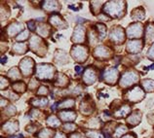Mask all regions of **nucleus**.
Masks as SVG:
<instances>
[{
  "mask_svg": "<svg viewBox=\"0 0 154 138\" xmlns=\"http://www.w3.org/2000/svg\"><path fill=\"white\" fill-rule=\"evenodd\" d=\"M126 4L123 1L107 2L104 5V12L113 18H121L125 13Z\"/></svg>",
  "mask_w": 154,
  "mask_h": 138,
  "instance_id": "nucleus-1",
  "label": "nucleus"
},
{
  "mask_svg": "<svg viewBox=\"0 0 154 138\" xmlns=\"http://www.w3.org/2000/svg\"><path fill=\"white\" fill-rule=\"evenodd\" d=\"M55 67L52 64H39L36 69V76L40 80H50L55 75Z\"/></svg>",
  "mask_w": 154,
  "mask_h": 138,
  "instance_id": "nucleus-2",
  "label": "nucleus"
},
{
  "mask_svg": "<svg viewBox=\"0 0 154 138\" xmlns=\"http://www.w3.org/2000/svg\"><path fill=\"white\" fill-rule=\"evenodd\" d=\"M71 55L73 58L79 62H83L86 60L88 56V49L85 46H74L71 50Z\"/></svg>",
  "mask_w": 154,
  "mask_h": 138,
  "instance_id": "nucleus-3",
  "label": "nucleus"
},
{
  "mask_svg": "<svg viewBox=\"0 0 154 138\" xmlns=\"http://www.w3.org/2000/svg\"><path fill=\"white\" fill-rule=\"evenodd\" d=\"M137 81H139V75L136 72H126L123 74L119 84L122 88H128L136 84Z\"/></svg>",
  "mask_w": 154,
  "mask_h": 138,
  "instance_id": "nucleus-4",
  "label": "nucleus"
},
{
  "mask_svg": "<svg viewBox=\"0 0 154 138\" xmlns=\"http://www.w3.org/2000/svg\"><path fill=\"white\" fill-rule=\"evenodd\" d=\"M126 98L131 102H137L144 98V92L140 87L133 88L132 90L128 91Z\"/></svg>",
  "mask_w": 154,
  "mask_h": 138,
  "instance_id": "nucleus-5",
  "label": "nucleus"
},
{
  "mask_svg": "<svg viewBox=\"0 0 154 138\" xmlns=\"http://www.w3.org/2000/svg\"><path fill=\"white\" fill-rule=\"evenodd\" d=\"M118 76H119V73H118V70H117V68L111 67L103 72V74L102 75V78L106 83L110 85H114L116 83L117 79H118Z\"/></svg>",
  "mask_w": 154,
  "mask_h": 138,
  "instance_id": "nucleus-6",
  "label": "nucleus"
},
{
  "mask_svg": "<svg viewBox=\"0 0 154 138\" xmlns=\"http://www.w3.org/2000/svg\"><path fill=\"white\" fill-rule=\"evenodd\" d=\"M109 39L114 43H122L125 40V32L122 27L116 26L112 28L109 34Z\"/></svg>",
  "mask_w": 154,
  "mask_h": 138,
  "instance_id": "nucleus-7",
  "label": "nucleus"
},
{
  "mask_svg": "<svg viewBox=\"0 0 154 138\" xmlns=\"http://www.w3.org/2000/svg\"><path fill=\"white\" fill-rule=\"evenodd\" d=\"M127 36L130 38H140L143 35V26L140 23L131 24L127 28Z\"/></svg>",
  "mask_w": 154,
  "mask_h": 138,
  "instance_id": "nucleus-8",
  "label": "nucleus"
},
{
  "mask_svg": "<svg viewBox=\"0 0 154 138\" xmlns=\"http://www.w3.org/2000/svg\"><path fill=\"white\" fill-rule=\"evenodd\" d=\"M33 59H31L30 58H26L22 60L20 63V67H21L23 75L28 76L31 74V72L33 71Z\"/></svg>",
  "mask_w": 154,
  "mask_h": 138,
  "instance_id": "nucleus-9",
  "label": "nucleus"
},
{
  "mask_svg": "<svg viewBox=\"0 0 154 138\" xmlns=\"http://www.w3.org/2000/svg\"><path fill=\"white\" fill-rule=\"evenodd\" d=\"M83 81L86 85H92L97 81V73L93 67H88L83 75Z\"/></svg>",
  "mask_w": 154,
  "mask_h": 138,
  "instance_id": "nucleus-10",
  "label": "nucleus"
},
{
  "mask_svg": "<svg viewBox=\"0 0 154 138\" xmlns=\"http://www.w3.org/2000/svg\"><path fill=\"white\" fill-rule=\"evenodd\" d=\"M72 41L74 43H82L85 40V28L82 26H78L73 32L72 35Z\"/></svg>",
  "mask_w": 154,
  "mask_h": 138,
  "instance_id": "nucleus-11",
  "label": "nucleus"
},
{
  "mask_svg": "<svg viewBox=\"0 0 154 138\" xmlns=\"http://www.w3.org/2000/svg\"><path fill=\"white\" fill-rule=\"evenodd\" d=\"M111 55V52L108 48L104 46H100L94 52V56L99 58H108Z\"/></svg>",
  "mask_w": 154,
  "mask_h": 138,
  "instance_id": "nucleus-12",
  "label": "nucleus"
},
{
  "mask_svg": "<svg viewBox=\"0 0 154 138\" xmlns=\"http://www.w3.org/2000/svg\"><path fill=\"white\" fill-rule=\"evenodd\" d=\"M127 50L130 52H139L141 48H143V43L140 40H134V41H129L127 43Z\"/></svg>",
  "mask_w": 154,
  "mask_h": 138,
  "instance_id": "nucleus-13",
  "label": "nucleus"
},
{
  "mask_svg": "<svg viewBox=\"0 0 154 138\" xmlns=\"http://www.w3.org/2000/svg\"><path fill=\"white\" fill-rule=\"evenodd\" d=\"M42 45H43V41L41 39H40L39 37H37V36H32L31 39H30V47L31 49L33 50L35 52H37L36 51L39 50L40 51V49L41 50H43L44 52H46V50H44V49H42Z\"/></svg>",
  "mask_w": 154,
  "mask_h": 138,
  "instance_id": "nucleus-14",
  "label": "nucleus"
},
{
  "mask_svg": "<svg viewBox=\"0 0 154 138\" xmlns=\"http://www.w3.org/2000/svg\"><path fill=\"white\" fill-rule=\"evenodd\" d=\"M50 23L52 26H57L59 28H63V27H66V22L63 21V20L60 17L59 15H54L52 16L50 18Z\"/></svg>",
  "mask_w": 154,
  "mask_h": 138,
  "instance_id": "nucleus-15",
  "label": "nucleus"
},
{
  "mask_svg": "<svg viewBox=\"0 0 154 138\" xmlns=\"http://www.w3.org/2000/svg\"><path fill=\"white\" fill-rule=\"evenodd\" d=\"M141 113L140 111H135L133 114L128 118L127 120V123L130 125H137L140 123V120H141Z\"/></svg>",
  "mask_w": 154,
  "mask_h": 138,
  "instance_id": "nucleus-16",
  "label": "nucleus"
},
{
  "mask_svg": "<svg viewBox=\"0 0 154 138\" xmlns=\"http://www.w3.org/2000/svg\"><path fill=\"white\" fill-rule=\"evenodd\" d=\"M60 118L64 122H72L76 119V114L73 111H63L60 112Z\"/></svg>",
  "mask_w": 154,
  "mask_h": 138,
  "instance_id": "nucleus-17",
  "label": "nucleus"
},
{
  "mask_svg": "<svg viewBox=\"0 0 154 138\" xmlns=\"http://www.w3.org/2000/svg\"><path fill=\"white\" fill-rule=\"evenodd\" d=\"M18 122H7V123L3 125V129L7 133H13L16 130H18Z\"/></svg>",
  "mask_w": 154,
  "mask_h": 138,
  "instance_id": "nucleus-18",
  "label": "nucleus"
},
{
  "mask_svg": "<svg viewBox=\"0 0 154 138\" xmlns=\"http://www.w3.org/2000/svg\"><path fill=\"white\" fill-rule=\"evenodd\" d=\"M22 29H23V24L19 23V22L12 23L11 26L8 27V35L13 36L15 34H17L18 32H20Z\"/></svg>",
  "mask_w": 154,
  "mask_h": 138,
  "instance_id": "nucleus-19",
  "label": "nucleus"
},
{
  "mask_svg": "<svg viewBox=\"0 0 154 138\" xmlns=\"http://www.w3.org/2000/svg\"><path fill=\"white\" fill-rule=\"evenodd\" d=\"M43 8L45 10H47L48 12H53V11H56L58 10L60 8V5L58 2H55V1H46V2H43L42 4Z\"/></svg>",
  "mask_w": 154,
  "mask_h": 138,
  "instance_id": "nucleus-20",
  "label": "nucleus"
},
{
  "mask_svg": "<svg viewBox=\"0 0 154 138\" xmlns=\"http://www.w3.org/2000/svg\"><path fill=\"white\" fill-rule=\"evenodd\" d=\"M130 112H131V107L129 105H124V106H121L119 109H117L115 112V116L119 118L126 117Z\"/></svg>",
  "mask_w": 154,
  "mask_h": 138,
  "instance_id": "nucleus-21",
  "label": "nucleus"
},
{
  "mask_svg": "<svg viewBox=\"0 0 154 138\" xmlns=\"http://www.w3.org/2000/svg\"><path fill=\"white\" fill-rule=\"evenodd\" d=\"M145 39L148 43H151L154 40V24H147L146 32H145Z\"/></svg>",
  "mask_w": 154,
  "mask_h": 138,
  "instance_id": "nucleus-22",
  "label": "nucleus"
},
{
  "mask_svg": "<svg viewBox=\"0 0 154 138\" xmlns=\"http://www.w3.org/2000/svg\"><path fill=\"white\" fill-rule=\"evenodd\" d=\"M49 102V100L45 97H38V98H34L31 100V103L32 105L34 106H37V107H43V106H46Z\"/></svg>",
  "mask_w": 154,
  "mask_h": 138,
  "instance_id": "nucleus-23",
  "label": "nucleus"
},
{
  "mask_svg": "<svg viewBox=\"0 0 154 138\" xmlns=\"http://www.w3.org/2000/svg\"><path fill=\"white\" fill-rule=\"evenodd\" d=\"M127 131V127L124 124H119L118 127L116 128L115 131H114V137L116 138H119L122 135H124L125 133Z\"/></svg>",
  "mask_w": 154,
  "mask_h": 138,
  "instance_id": "nucleus-24",
  "label": "nucleus"
},
{
  "mask_svg": "<svg viewBox=\"0 0 154 138\" xmlns=\"http://www.w3.org/2000/svg\"><path fill=\"white\" fill-rule=\"evenodd\" d=\"M47 124L51 128H57L60 124V122L56 116H50L47 120Z\"/></svg>",
  "mask_w": 154,
  "mask_h": 138,
  "instance_id": "nucleus-25",
  "label": "nucleus"
},
{
  "mask_svg": "<svg viewBox=\"0 0 154 138\" xmlns=\"http://www.w3.org/2000/svg\"><path fill=\"white\" fill-rule=\"evenodd\" d=\"M141 85H143V88L146 92L154 91V81L153 80H143Z\"/></svg>",
  "mask_w": 154,
  "mask_h": 138,
  "instance_id": "nucleus-26",
  "label": "nucleus"
},
{
  "mask_svg": "<svg viewBox=\"0 0 154 138\" xmlns=\"http://www.w3.org/2000/svg\"><path fill=\"white\" fill-rule=\"evenodd\" d=\"M74 99L73 98H66L64 99L60 104H59L58 106L60 108H70L72 106H74Z\"/></svg>",
  "mask_w": 154,
  "mask_h": 138,
  "instance_id": "nucleus-27",
  "label": "nucleus"
},
{
  "mask_svg": "<svg viewBox=\"0 0 154 138\" xmlns=\"http://www.w3.org/2000/svg\"><path fill=\"white\" fill-rule=\"evenodd\" d=\"M14 50L15 52L19 55H22L23 52H26V46L23 43H17L14 45Z\"/></svg>",
  "mask_w": 154,
  "mask_h": 138,
  "instance_id": "nucleus-28",
  "label": "nucleus"
},
{
  "mask_svg": "<svg viewBox=\"0 0 154 138\" xmlns=\"http://www.w3.org/2000/svg\"><path fill=\"white\" fill-rule=\"evenodd\" d=\"M58 82L56 83L57 86H60V87H64V86H66L67 83H68V79H67V77L66 75H63V74H60L59 75V78H58Z\"/></svg>",
  "mask_w": 154,
  "mask_h": 138,
  "instance_id": "nucleus-29",
  "label": "nucleus"
},
{
  "mask_svg": "<svg viewBox=\"0 0 154 138\" xmlns=\"http://www.w3.org/2000/svg\"><path fill=\"white\" fill-rule=\"evenodd\" d=\"M133 18H135L137 20H143L144 18V12L141 8H139V9H136L135 11L133 12Z\"/></svg>",
  "mask_w": 154,
  "mask_h": 138,
  "instance_id": "nucleus-30",
  "label": "nucleus"
},
{
  "mask_svg": "<svg viewBox=\"0 0 154 138\" xmlns=\"http://www.w3.org/2000/svg\"><path fill=\"white\" fill-rule=\"evenodd\" d=\"M53 134V130L50 128H44L39 132V138H50L51 135Z\"/></svg>",
  "mask_w": 154,
  "mask_h": 138,
  "instance_id": "nucleus-31",
  "label": "nucleus"
},
{
  "mask_svg": "<svg viewBox=\"0 0 154 138\" xmlns=\"http://www.w3.org/2000/svg\"><path fill=\"white\" fill-rule=\"evenodd\" d=\"M8 76H9V78L13 79V80H16V79H20V73L18 71V69L16 67H13L12 69H10V71L8 72Z\"/></svg>",
  "mask_w": 154,
  "mask_h": 138,
  "instance_id": "nucleus-32",
  "label": "nucleus"
},
{
  "mask_svg": "<svg viewBox=\"0 0 154 138\" xmlns=\"http://www.w3.org/2000/svg\"><path fill=\"white\" fill-rule=\"evenodd\" d=\"M86 135L89 138H104L103 133H100L99 131H95V130H88L86 132Z\"/></svg>",
  "mask_w": 154,
  "mask_h": 138,
  "instance_id": "nucleus-33",
  "label": "nucleus"
},
{
  "mask_svg": "<svg viewBox=\"0 0 154 138\" xmlns=\"http://www.w3.org/2000/svg\"><path fill=\"white\" fill-rule=\"evenodd\" d=\"M13 88L19 92H23L26 91V85L23 82H17L13 84Z\"/></svg>",
  "mask_w": 154,
  "mask_h": 138,
  "instance_id": "nucleus-34",
  "label": "nucleus"
},
{
  "mask_svg": "<svg viewBox=\"0 0 154 138\" xmlns=\"http://www.w3.org/2000/svg\"><path fill=\"white\" fill-rule=\"evenodd\" d=\"M97 28L99 30V33H100V39H103L105 37V34H106V28L102 23H98L97 24Z\"/></svg>",
  "mask_w": 154,
  "mask_h": 138,
  "instance_id": "nucleus-35",
  "label": "nucleus"
},
{
  "mask_svg": "<svg viewBox=\"0 0 154 138\" xmlns=\"http://www.w3.org/2000/svg\"><path fill=\"white\" fill-rule=\"evenodd\" d=\"M38 33L43 37H46L48 33H49V28H48L47 26H40L38 27Z\"/></svg>",
  "mask_w": 154,
  "mask_h": 138,
  "instance_id": "nucleus-36",
  "label": "nucleus"
},
{
  "mask_svg": "<svg viewBox=\"0 0 154 138\" xmlns=\"http://www.w3.org/2000/svg\"><path fill=\"white\" fill-rule=\"evenodd\" d=\"M27 37H28V31L25 30V31H23L22 33L18 36L17 40H18V41H23V40L26 39Z\"/></svg>",
  "mask_w": 154,
  "mask_h": 138,
  "instance_id": "nucleus-37",
  "label": "nucleus"
},
{
  "mask_svg": "<svg viewBox=\"0 0 154 138\" xmlns=\"http://www.w3.org/2000/svg\"><path fill=\"white\" fill-rule=\"evenodd\" d=\"M63 128L66 130H68V131H72V130H75L76 129V125L73 124H64L63 125Z\"/></svg>",
  "mask_w": 154,
  "mask_h": 138,
  "instance_id": "nucleus-38",
  "label": "nucleus"
},
{
  "mask_svg": "<svg viewBox=\"0 0 154 138\" xmlns=\"http://www.w3.org/2000/svg\"><path fill=\"white\" fill-rule=\"evenodd\" d=\"M37 93L39 95H47L48 94V88L46 87H40Z\"/></svg>",
  "mask_w": 154,
  "mask_h": 138,
  "instance_id": "nucleus-39",
  "label": "nucleus"
},
{
  "mask_svg": "<svg viewBox=\"0 0 154 138\" xmlns=\"http://www.w3.org/2000/svg\"><path fill=\"white\" fill-rule=\"evenodd\" d=\"M5 112L7 113V114H9L10 116H12V115H14L16 113V108L14 106H12V105H10V106L6 109Z\"/></svg>",
  "mask_w": 154,
  "mask_h": 138,
  "instance_id": "nucleus-40",
  "label": "nucleus"
},
{
  "mask_svg": "<svg viewBox=\"0 0 154 138\" xmlns=\"http://www.w3.org/2000/svg\"><path fill=\"white\" fill-rule=\"evenodd\" d=\"M147 56H148V58H150V59H154V44L151 46L150 50L148 51Z\"/></svg>",
  "mask_w": 154,
  "mask_h": 138,
  "instance_id": "nucleus-41",
  "label": "nucleus"
},
{
  "mask_svg": "<svg viewBox=\"0 0 154 138\" xmlns=\"http://www.w3.org/2000/svg\"><path fill=\"white\" fill-rule=\"evenodd\" d=\"M9 84V82L4 78V77H1V88H2V90H4L5 88V87H6V85H8Z\"/></svg>",
  "mask_w": 154,
  "mask_h": 138,
  "instance_id": "nucleus-42",
  "label": "nucleus"
},
{
  "mask_svg": "<svg viewBox=\"0 0 154 138\" xmlns=\"http://www.w3.org/2000/svg\"><path fill=\"white\" fill-rule=\"evenodd\" d=\"M54 138H66V136L64 135V133L63 132H57Z\"/></svg>",
  "mask_w": 154,
  "mask_h": 138,
  "instance_id": "nucleus-43",
  "label": "nucleus"
},
{
  "mask_svg": "<svg viewBox=\"0 0 154 138\" xmlns=\"http://www.w3.org/2000/svg\"><path fill=\"white\" fill-rule=\"evenodd\" d=\"M27 24H28V27H29V29H30V30H34V29H35V26H34V22H32V21L28 22H27Z\"/></svg>",
  "mask_w": 154,
  "mask_h": 138,
  "instance_id": "nucleus-44",
  "label": "nucleus"
},
{
  "mask_svg": "<svg viewBox=\"0 0 154 138\" xmlns=\"http://www.w3.org/2000/svg\"><path fill=\"white\" fill-rule=\"evenodd\" d=\"M36 85H38L37 81H36V80H31L30 85H29V88H34V87L36 86Z\"/></svg>",
  "mask_w": 154,
  "mask_h": 138,
  "instance_id": "nucleus-45",
  "label": "nucleus"
},
{
  "mask_svg": "<svg viewBox=\"0 0 154 138\" xmlns=\"http://www.w3.org/2000/svg\"><path fill=\"white\" fill-rule=\"evenodd\" d=\"M75 70H76V72H78L79 74H80V73H82L83 68L81 67V66H75Z\"/></svg>",
  "mask_w": 154,
  "mask_h": 138,
  "instance_id": "nucleus-46",
  "label": "nucleus"
},
{
  "mask_svg": "<svg viewBox=\"0 0 154 138\" xmlns=\"http://www.w3.org/2000/svg\"><path fill=\"white\" fill-rule=\"evenodd\" d=\"M70 138H81V136H80V134H78V133H75V134L70 135Z\"/></svg>",
  "mask_w": 154,
  "mask_h": 138,
  "instance_id": "nucleus-47",
  "label": "nucleus"
},
{
  "mask_svg": "<svg viewBox=\"0 0 154 138\" xmlns=\"http://www.w3.org/2000/svg\"><path fill=\"white\" fill-rule=\"evenodd\" d=\"M134 135H135V134H127L126 136H124V137H122V138H136Z\"/></svg>",
  "mask_w": 154,
  "mask_h": 138,
  "instance_id": "nucleus-48",
  "label": "nucleus"
},
{
  "mask_svg": "<svg viewBox=\"0 0 154 138\" xmlns=\"http://www.w3.org/2000/svg\"><path fill=\"white\" fill-rule=\"evenodd\" d=\"M1 102H2V104H1L2 106H5V105H6L5 103H7V100H5L4 98H2V99H1Z\"/></svg>",
  "mask_w": 154,
  "mask_h": 138,
  "instance_id": "nucleus-49",
  "label": "nucleus"
},
{
  "mask_svg": "<svg viewBox=\"0 0 154 138\" xmlns=\"http://www.w3.org/2000/svg\"><path fill=\"white\" fill-rule=\"evenodd\" d=\"M6 59H7V58H6V56H3V58H2V60H1V62H2V63H5V62H6Z\"/></svg>",
  "mask_w": 154,
  "mask_h": 138,
  "instance_id": "nucleus-50",
  "label": "nucleus"
}]
</instances>
